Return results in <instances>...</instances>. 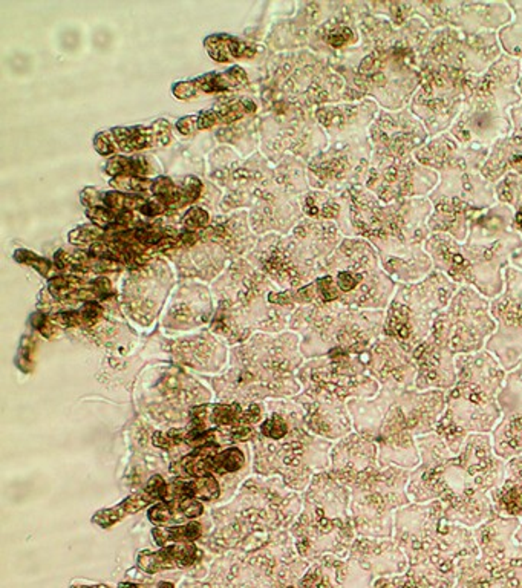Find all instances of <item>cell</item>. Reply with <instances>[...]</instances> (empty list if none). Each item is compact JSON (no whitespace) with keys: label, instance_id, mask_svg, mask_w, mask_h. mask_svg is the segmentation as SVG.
I'll return each mask as SVG.
<instances>
[{"label":"cell","instance_id":"6da1fadb","mask_svg":"<svg viewBox=\"0 0 522 588\" xmlns=\"http://www.w3.org/2000/svg\"><path fill=\"white\" fill-rule=\"evenodd\" d=\"M168 482L164 481L161 475H155V477L149 480L145 489L129 495L126 500L117 504V506L97 512L92 518V523L103 527V529H109V527L117 524L123 518L137 514V512L147 507L149 504L155 501H164L168 498Z\"/></svg>","mask_w":522,"mask_h":588},{"label":"cell","instance_id":"7a4b0ae2","mask_svg":"<svg viewBox=\"0 0 522 588\" xmlns=\"http://www.w3.org/2000/svg\"><path fill=\"white\" fill-rule=\"evenodd\" d=\"M113 142L115 150L124 154L135 152V150L152 149L156 146H168L172 140L170 126L164 120H158L154 124L147 126H132V127H115L108 132Z\"/></svg>","mask_w":522,"mask_h":588},{"label":"cell","instance_id":"3957f363","mask_svg":"<svg viewBox=\"0 0 522 588\" xmlns=\"http://www.w3.org/2000/svg\"><path fill=\"white\" fill-rule=\"evenodd\" d=\"M247 74L240 66H233L224 72H210L188 81H181L173 86V95L179 100H190L201 94L225 92L244 86L247 83Z\"/></svg>","mask_w":522,"mask_h":588},{"label":"cell","instance_id":"277c9868","mask_svg":"<svg viewBox=\"0 0 522 588\" xmlns=\"http://www.w3.org/2000/svg\"><path fill=\"white\" fill-rule=\"evenodd\" d=\"M199 557V550L193 542L187 544H172L164 546L158 552H149L142 550L138 555V567L150 575L154 573L170 570V569H184L190 567Z\"/></svg>","mask_w":522,"mask_h":588},{"label":"cell","instance_id":"5b68a950","mask_svg":"<svg viewBox=\"0 0 522 588\" xmlns=\"http://www.w3.org/2000/svg\"><path fill=\"white\" fill-rule=\"evenodd\" d=\"M49 291L57 300H101L112 294L108 279L83 281L75 276H58L49 281Z\"/></svg>","mask_w":522,"mask_h":588},{"label":"cell","instance_id":"8992f818","mask_svg":"<svg viewBox=\"0 0 522 588\" xmlns=\"http://www.w3.org/2000/svg\"><path fill=\"white\" fill-rule=\"evenodd\" d=\"M202 184L198 178L187 177L184 183L178 186L168 177L156 178L150 188V193L154 195L158 204L164 210L168 209H181L193 202L201 195Z\"/></svg>","mask_w":522,"mask_h":588},{"label":"cell","instance_id":"52a82bcc","mask_svg":"<svg viewBox=\"0 0 522 588\" xmlns=\"http://www.w3.org/2000/svg\"><path fill=\"white\" fill-rule=\"evenodd\" d=\"M204 507L198 500H164L149 510V519L156 525H178L202 515Z\"/></svg>","mask_w":522,"mask_h":588},{"label":"cell","instance_id":"ba28073f","mask_svg":"<svg viewBox=\"0 0 522 588\" xmlns=\"http://www.w3.org/2000/svg\"><path fill=\"white\" fill-rule=\"evenodd\" d=\"M221 489L218 481L210 477H199L192 480L177 478L172 482L168 490V498L165 500H198V501H211L216 500Z\"/></svg>","mask_w":522,"mask_h":588},{"label":"cell","instance_id":"9c48e42d","mask_svg":"<svg viewBox=\"0 0 522 588\" xmlns=\"http://www.w3.org/2000/svg\"><path fill=\"white\" fill-rule=\"evenodd\" d=\"M204 44H206L207 54L221 63H229L240 58H253L257 54L256 47L227 34L210 35Z\"/></svg>","mask_w":522,"mask_h":588},{"label":"cell","instance_id":"30bf717a","mask_svg":"<svg viewBox=\"0 0 522 588\" xmlns=\"http://www.w3.org/2000/svg\"><path fill=\"white\" fill-rule=\"evenodd\" d=\"M56 263L60 270L65 271H88V273H106V271L123 270V263L111 259H103L92 256L88 252H75L72 254L58 252L56 254Z\"/></svg>","mask_w":522,"mask_h":588},{"label":"cell","instance_id":"8fae6325","mask_svg":"<svg viewBox=\"0 0 522 588\" xmlns=\"http://www.w3.org/2000/svg\"><path fill=\"white\" fill-rule=\"evenodd\" d=\"M202 525L199 523H188L186 525H158L152 530L155 542L160 547L168 546L169 542L175 544H187L201 537Z\"/></svg>","mask_w":522,"mask_h":588},{"label":"cell","instance_id":"7c38bea8","mask_svg":"<svg viewBox=\"0 0 522 588\" xmlns=\"http://www.w3.org/2000/svg\"><path fill=\"white\" fill-rule=\"evenodd\" d=\"M106 173L112 177H147L150 173V165L146 158H129V156H113L106 163Z\"/></svg>","mask_w":522,"mask_h":588},{"label":"cell","instance_id":"4fadbf2b","mask_svg":"<svg viewBox=\"0 0 522 588\" xmlns=\"http://www.w3.org/2000/svg\"><path fill=\"white\" fill-rule=\"evenodd\" d=\"M245 464V455L238 448H230L221 454H216L213 457L207 458V469L209 473L213 475H225L231 472H238Z\"/></svg>","mask_w":522,"mask_h":588},{"label":"cell","instance_id":"5bb4252c","mask_svg":"<svg viewBox=\"0 0 522 588\" xmlns=\"http://www.w3.org/2000/svg\"><path fill=\"white\" fill-rule=\"evenodd\" d=\"M101 308L94 302H89L79 311L60 313L51 318V322L60 323L65 327H90L100 319Z\"/></svg>","mask_w":522,"mask_h":588},{"label":"cell","instance_id":"9a60e30c","mask_svg":"<svg viewBox=\"0 0 522 588\" xmlns=\"http://www.w3.org/2000/svg\"><path fill=\"white\" fill-rule=\"evenodd\" d=\"M210 421L218 427H239L244 425V411L240 405H216L210 414Z\"/></svg>","mask_w":522,"mask_h":588},{"label":"cell","instance_id":"2e32d148","mask_svg":"<svg viewBox=\"0 0 522 588\" xmlns=\"http://www.w3.org/2000/svg\"><path fill=\"white\" fill-rule=\"evenodd\" d=\"M219 122V117L216 114L215 108L210 111H202L196 115H188L186 118H181L177 123L178 131L184 135H192L195 132H199L204 129H209V127L216 126Z\"/></svg>","mask_w":522,"mask_h":588},{"label":"cell","instance_id":"e0dca14e","mask_svg":"<svg viewBox=\"0 0 522 588\" xmlns=\"http://www.w3.org/2000/svg\"><path fill=\"white\" fill-rule=\"evenodd\" d=\"M216 114L219 117V122L221 123H233L236 120H240L247 114H252L256 111V104L250 100H238L234 103L229 104H221V106L215 108Z\"/></svg>","mask_w":522,"mask_h":588},{"label":"cell","instance_id":"ac0fdd59","mask_svg":"<svg viewBox=\"0 0 522 588\" xmlns=\"http://www.w3.org/2000/svg\"><path fill=\"white\" fill-rule=\"evenodd\" d=\"M111 184L112 187L117 188V192L135 193V192H150L154 181H149L146 178H140V177H118V178H113L111 181Z\"/></svg>","mask_w":522,"mask_h":588},{"label":"cell","instance_id":"d6986e66","mask_svg":"<svg viewBox=\"0 0 522 588\" xmlns=\"http://www.w3.org/2000/svg\"><path fill=\"white\" fill-rule=\"evenodd\" d=\"M14 259H16L17 262L25 263V266L33 267L34 270L39 271L42 276H48L51 273L52 263L47 258H42V256L29 250H17L16 253H14Z\"/></svg>","mask_w":522,"mask_h":588},{"label":"cell","instance_id":"ffe728a7","mask_svg":"<svg viewBox=\"0 0 522 588\" xmlns=\"http://www.w3.org/2000/svg\"><path fill=\"white\" fill-rule=\"evenodd\" d=\"M261 431L263 435L268 436V439L281 440L282 436H285L286 432H288V426H286L285 420L282 417L273 416L261 426Z\"/></svg>","mask_w":522,"mask_h":588},{"label":"cell","instance_id":"44dd1931","mask_svg":"<svg viewBox=\"0 0 522 588\" xmlns=\"http://www.w3.org/2000/svg\"><path fill=\"white\" fill-rule=\"evenodd\" d=\"M503 506L510 515H521L522 514V489L512 487L503 495Z\"/></svg>","mask_w":522,"mask_h":588},{"label":"cell","instance_id":"7402d4cb","mask_svg":"<svg viewBox=\"0 0 522 588\" xmlns=\"http://www.w3.org/2000/svg\"><path fill=\"white\" fill-rule=\"evenodd\" d=\"M209 222V213L202 209H190L184 216V227L187 230H196L204 227Z\"/></svg>","mask_w":522,"mask_h":588},{"label":"cell","instance_id":"603a6c76","mask_svg":"<svg viewBox=\"0 0 522 588\" xmlns=\"http://www.w3.org/2000/svg\"><path fill=\"white\" fill-rule=\"evenodd\" d=\"M361 281V275H354L351 271H340L337 275V285L342 291L354 290Z\"/></svg>","mask_w":522,"mask_h":588},{"label":"cell","instance_id":"cb8c5ba5","mask_svg":"<svg viewBox=\"0 0 522 588\" xmlns=\"http://www.w3.org/2000/svg\"><path fill=\"white\" fill-rule=\"evenodd\" d=\"M317 288H319V294L323 297V300H334L339 297V290L334 286L331 277H323L317 282Z\"/></svg>","mask_w":522,"mask_h":588},{"label":"cell","instance_id":"d4e9b609","mask_svg":"<svg viewBox=\"0 0 522 588\" xmlns=\"http://www.w3.org/2000/svg\"><path fill=\"white\" fill-rule=\"evenodd\" d=\"M259 416H261V408H259V406H257V405H252V406H250V408L244 412V425H245V426H248V425L254 423V421L259 420Z\"/></svg>","mask_w":522,"mask_h":588},{"label":"cell","instance_id":"484cf974","mask_svg":"<svg viewBox=\"0 0 522 588\" xmlns=\"http://www.w3.org/2000/svg\"><path fill=\"white\" fill-rule=\"evenodd\" d=\"M118 588H147L145 585H140V584H131V582H121L118 585Z\"/></svg>","mask_w":522,"mask_h":588},{"label":"cell","instance_id":"4316f807","mask_svg":"<svg viewBox=\"0 0 522 588\" xmlns=\"http://www.w3.org/2000/svg\"><path fill=\"white\" fill-rule=\"evenodd\" d=\"M71 588H111L108 585H72Z\"/></svg>","mask_w":522,"mask_h":588},{"label":"cell","instance_id":"83f0119b","mask_svg":"<svg viewBox=\"0 0 522 588\" xmlns=\"http://www.w3.org/2000/svg\"><path fill=\"white\" fill-rule=\"evenodd\" d=\"M156 588H173V584H170V582H160V584H158Z\"/></svg>","mask_w":522,"mask_h":588},{"label":"cell","instance_id":"f1b7e54d","mask_svg":"<svg viewBox=\"0 0 522 588\" xmlns=\"http://www.w3.org/2000/svg\"><path fill=\"white\" fill-rule=\"evenodd\" d=\"M288 588H293V587H288Z\"/></svg>","mask_w":522,"mask_h":588}]
</instances>
